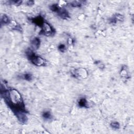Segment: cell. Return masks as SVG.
Returning a JSON list of instances; mask_svg holds the SVG:
<instances>
[{
	"label": "cell",
	"mask_w": 134,
	"mask_h": 134,
	"mask_svg": "<svg viewBox=\"0 0 134 134\" xmlns=\"http://www.w3.org/2000/svg\"><path fill=\"white\" fill-rule=\"evenodd\" d=\"M1 95L15 115L21 113H27L23 99L18 90L13 88L1 89Z\"/></svg>",
	"instance_id": "6da1fadb"
},
{
	"label": "cell",
	"mask_w": 134,
	"mask_h": 134,
	"mask_svg": "<svg viewBox=\"0 0 134 134\" xmlns=\"http://www.w3.org/2000/svg\"><path fill=\"white\" fill-rule=\"evenodd\" d=\"M26 54L30 61L37 66H44L46 65V61L40 56L36 55L33 52V50L29 49L27 50Z\"/></svg>",
	"instance_id": "7a4b0ae2"
},
{
	"label": "cell",
	"mask_w": 134,
	"mask_h": 134,
	"mask_svg": "<svg viewBox=\"0 0 134 134\" xmlns=\"http://www.w3.org/2000/svg\"><path fill=\"white\" fill-rule=\"evenodd\" d=\"M40 28L41 29V33L46 36H51L55 34V30L54 27L46 21L44 22Z\"/></svg>",
	"instance_id": "3957f363"
},
{
	"label": "cell",
	"mask_w": 134,
	"mask_h": 134,
	"mask_svg": "<svg viewBox=\"0 0 134 134\" xmlns=\"http://www.w3.org/2000/svg\"><path fill=\"white\" fill-rule=\"evenodd\" d=\"M72 76L76 79L80 80L86 79L88 77V72L85 68H78L72 72Z\"/></svg>",
	"instance_id": "277c9868"
},
{
	"label": "cell",
	"mask_w": 134,
	"mask_h": 134,
	"mask_svg": "<svg viewBox=\"0 0 134 134\" xmlns=\"http://www.w3.org/2000/svg\"><path fill=\"white\" fill-rule=\"evenodd\" d=\"M56 13L62 19L66 20L70 18L68 12L65 9L61 7V6L59 8V9L58 10V11L56 12Z\"/></svg>",
	"instance_id": "5b68a950"
},
{
	"label": "cell",
	"mask_w": 134,
	"mask_h": 134,
	"mask_svg": "<svg viewBox=\"0 0 134 134\" xmlns=\"http://www.w3.org/2000/svg\"><path fill=\"white\" fill-rule=\"evenodd\" d=\"M41 41L39 38L35 37L31 41V47L33 51H36L40 47Z\"/></svg>",
	"instance_id": "8992f818"
},
{
	"label": "cell",
	"mask_w": 134,
	"mask_h": 134,
	"mask_svg": "<svg viewBox=\"0 0 134 134\" xmlns=\"http://www.w3.org/2000/svg\"><path fill=\"white\" fill-rule=\"evenodd\" d=\"M31 21L33 23H34L37 26H38L40 27H41V26H42V25L43 24V23L45 22L43 18L41 16H37V17H36V18H34L31 20Z\"/></svg>",
	"instance_id": "52a82bcc"
},
{
	"label": "cell",
	"mask_w": 134,
	"mask_h": 134,
	"mask_svg": "<svg viewBox=\"0 0 134 134\" xmlns=\"http://www.w3.org/2000/svg\"><path fill=\"white\" fill-rule=\"evenodd\" d=\"M124 20V16L120 14H116L114 15L113 18L111 20V23L113 24H115L118 21H122Z\"/></svg>",
	"instance_id": "ba28073f"
},
{
	"label": "cell",
	"mask_w": 134,
	"mask_h": 134,
	"mask_svg": "<svg viewBox=\"0 0 134 134\" xmlns=\"http://www.w3.org/2000/svg\"><path fill=\"white\" fill-rule=\"evenodd\" d=\"M78 105L80 107H89L88 102L85 98H81L80 99V100L78 101Z\"/></svg>",
	"instance_id": "9c48e42d"
},
{
	"label": "cell",
	"mask_w": 134,
	"mask_h": 134,
	"mask_svg": "<svg viewBox=\"0 0 134 134\" xmlns=\"http://www.w3.org/2000/svg\"><path fill=\"white\" fill-rule=\"evenodd\" d=\"M10 22V20L9 17L5 14H2L1 17V24L2 26L9 24Z\"/></svg>",
	"instance_id": "30bf717a"
},
{
	"label": "cell",
	"mask_w": 134,
	"mask_h": 134,
	"mask_svg": "<svg viewBox=\"0 0 134 134\" xmlns=\"http://www.w3.org/2000/svg\"><path fill=\"white\" fill-rule=\"evenodd\" d=\"M42 116L43 118L46 120H50L52 118V115L51 113L49 111H45L43 113Z\"/></svg>",
	"instance_id": "8fae6325"
},
{
	"label": "cell",
	"mask_w": 134,
	"mask_h": 134,
	"mask_svg": "<svg viewBox=\"0 0 134 134\" xmlns=\"http://www.w3.org/2000/svg\"><path fill=\"white\" fill-rule=\"evenodd\" d=\"M120 74H121V76L122 77L126 78L128 76V71L127 70L126 67H124V66L122 67L121 72H120Z\"/></svg>",
	"instance_id": "7c38bea8"
},
{
	"label": "cell",
	"mask_w": 134,
	"mask_h": 134,
	"mask_svg": "<svg viewBox=\"0 0 134 134\" xmlns=\"http://www.w3.org/2000/svg\"><path fill=\"white\" fill-rule=\"evenodd\" d=\"M82 2H78V1L73 2L70 4V5L73 7H80L83 4Z\"/></svg>",
	"instance_id": "4fadbf2b"
},
{
	"label": "cell",
	"mask_w": 134,
	"mask_h": 134,
	"mask_svg": "<svg viewBox=\"0 0 134 134\" xmlns=\"http://www.w3.org/2000/svg\"><path fill=\"white\" fill-rule=\"evenodd\" d=\"M111 126L114 129H119L120 127V125L117 122H112L111 123Z\"/></svg>",
	"instance_id": "5bb4252c"
},
{
	"label": "cell",
	"mask_w": 134,
	"mask_h": 134,
	"mask_svg": "<svg viewBox=\"0 0 134 134\" xmlns=\"http://www.w3.org/2000/svg\"><path fill=\"white\" fill-rule=\"evenodd\" d=\"M24 79L28 81H30L32 79V76L30 73H26L23 76Z\"/></svg>",
	"instance_id": "9a60e30c"
},
{
	"label": "cell",
	"mask_w": 134,
	"mask_h": 134,
	"mask_svg": "<svg viewBox=\"0 0 134 134\" xmlns=\"http://www.w3.org/2000/svg\"><path fill=\"white\" fill-rule=\"evenodd\" d=\"M58 49L61 52H64L66 50V47L64 45L61 44L58 47Z\"/></svg>",
	"instance_id": "2e32d148"
},
{
	"label": "cell",
	"mask_w": 134,
	"mask_h": 134,
	"mask_svg": "<svg viewBox=\"0 0 134 134\" xmlns=\"http://www.w3.org/2000/svg\"><path fill=\"white\" fill-rule=\"evenodd\" d=\"M35 3V2L34 1H28L26 2V5H28V6H31V5H32L34 4Z\"/></svg>",
	"instance_id": "e0dca14e"
},
{
	"label": "cell",
	"mask_w": 134,
	"mask_h": 134,
	"mask_svg": "<svg viewBox=\"0 0 134 134\" xmlns=\"http://www.w3.org/2000/svg\"><path fill=\"white\" fill-rule=\"evenodd\" d=\"M73 40H72V38H69V39H68V43H69V44L71 45V44L73 43Z\"/></svg>",
	"instance_id": "ac0fdd59"
}]
</instances>
